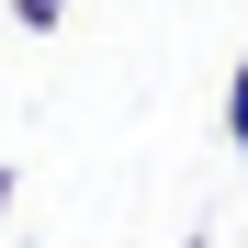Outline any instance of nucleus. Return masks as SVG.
I'll use <instances>...</instances> for the list:
<instances>
[{
    "mask_svg": "<svg viewBox=\"0 0 248 248\" xmlns=\"http://www.w3.org/2000/svg\"><path fill=\"white\" fill-rule=\"evenodd\" d=\"M68 12H79V0H12V23H23V34H57Z\"/></svg>",
    "mask_w": 248,
    "mask_h": 248,
    "instance_id": "f03ea898",
    "label": "nucleus"
},
{
    "mask_svg": "<svg viewBox=\"0 0 248 248\" xmlns=\"http://www.w3.org/2000/svg\"><path fill=\"white\" fill-rule=\"evenodd\" d=\"M215 136H226V147L248 158V57L226 68V91H215Z\"/></svg>",
    "mask_w": 248,
    "mask_h": 248,
    "instance_id": "f257e3e1",
    "label": "nucleus"
},
{
    "mask_svg": "<svg viewBox=\"0 0 248 248\" xmlns=\"http://www.w3.org/2000/svg\"><path fill=\"white\" fill-rule=\"evenodd\" d=\"M12 192H23V170H12V158H0V215H12Z\"/></svg>",
    "mask_w": 248,
    "mask_h": 248,
    "instance_id": "7ed1b4c3",
    "label": "nucleus"
}]
</instances>
